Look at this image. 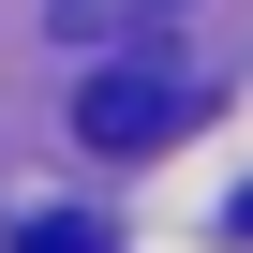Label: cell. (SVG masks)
I'll return each instance as SVG.
<instances>
[{
	"label": "cell",
	"instance_id": "1",
	"mask_svg": "<svg viewBox=\"0 0 253 253\" xmlns=\"http://www.w3.org/2000/svg\"><path fill=\"white\" fill-rule=\"evenodd\" d=\"M179 119H194V89H179L164 60H89V75H75V134H89V149H164Z\"/></svg>",
	"mask_w": 253,
	"mask_h": 253
},
{
	"label": "cell",
	"instance_id": "2",
	"mask_svg": "<svg viewBox=\"0 0 253 253\" xmlns=\"http://www.w3.org/2000/svg\"><path fill=\"white\" fill-rule=\"evenodd\" d=\"M164 15H179V0H60L75 45H134V30H164Z\"/></svg>",
	"mask_w": 253,
	"mask_h": 253
},
{
	"label": "cell",
	"instance_id": "3",
	"mask_svg": "<svg viewBox=\"0 0 253 253\" xmlns=\"http://www.w3.org/2000/svg\"><path fill=\"white\" fill-rule=\"evenodd\" d=\"M15 253H104V223H75V209H30V223H15Z\"/></svg>",
	"mask_w": 253,
	"mask_h": 253
},
{
	"label": "cell",
	"instance_id": "4",
	"mask_svg": "<svg viewBox=\"0 0 253 253\" xmlns=\"http://www.w3.org/2000/svg\"><path fill=\"white\" fill-rule=\"evenodd\" d=\"M238 238H253V194H238Z\"/></svg>",
	"mask_w": 253,
	"mask_h": 253
}]
</instances>
